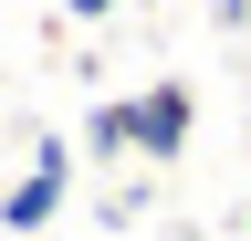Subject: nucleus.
<instances>
[{
	"mask_svg": "<svg viewBox=\"0 0 251 241\" xmlns=\"http://www.w3.org/2000/svg\"><path fill=\"white\" fill-rule=\"evenodd\" d=\"M63 199H74V147H63V136H31V168L0 189V231H11V241L52 231V220H63Z\"/></svg>",
	"mask_w": 251,
	"mask_h": 241,
	"instance_id": "f257e3e1",
	"label": "nucleus"
},
{
	"mask_svg": "<svg viewBox=\"0 0 251 241\" xmlns=\"http://www.w3.org/2000/svg\"><path fill=\"white\" fill-rule=\"evenodd\" d=\"M188 136H199V95L168 74V84H147L136 95V158L147 168H168V158H188Z\"/></svg>",
	"mask_w": 251,
	"mask_h": 241,
	"instance_id": "f03ea898",
	"label": "nucleus"
},
{
	"mask_svg": "<svg viewBox=\"0 0 251 241\" xmlns=\"http://www.w3.org/2000/svg\"><path fill=\"white\" fill-rule=\"evenodd\" d=\"M74 158H94V168H126V158H136V95L84 105V147H74Z\"/></svg>",
	"mask_w": 251,
	"mask_h": 241,
	"instance_id": "7ed1b4c3",
	"label": "nucleus"
},
{
	"mask_svg": "<svg viewBox=\"0 0 251 241\" xmlns=\"http://www.w3.org/2000/svg\"><path fill=\"white\" fill-rule=\"evenodd\" d=\"M105 11H126V0H63V21H105Z\"/></svg>",
	"mask_w": 251,
	"mask_h": 241,
	"instance_id": "20e7f679",
	"label": "nucleus"
},
{
	"mask_svg": "<svg viewBox=\"0 0 251 241\" xmlns=\"http://www.w3.org/2000/svg\"><path fill=\"white\" fill-rule=\"evenodd\" d=\"M241 11H251V0H220V21H241Z\"/></svg>",
	"mask_w": 251,
	"mask_h": 241,
	"instance_id": "39448f33",
	"label": "nucleus"
},
{
	"mask_svg": "<svg viewBox=\"0 0 251 241\" xmlns=\"http://www.w3.org/2000/svg\"><path fill=\"white\" fill-rule=\"evenodd\" d=\"M0 241H11V231H0Z\"/></svg>",
	"mask_w": 251,
	"mask_h": 241,
	"instance_id": "423d86ee",
	"label": "nucleus"
}]
</instances>
